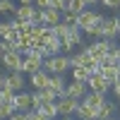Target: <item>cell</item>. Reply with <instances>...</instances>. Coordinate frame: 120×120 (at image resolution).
Listing matches in <instances>:
<instances>
[{"mask_svg": "<svg viewBox=\"0 0 120 120\" xmlns=\"http://www.w3.org/2000/svg\"><path fill=\"white\" fill-rule=\"evenodd\" d=\"M101 22H103V15L101 12H94V10H84V12H79L77 15V29L82 34H89L91 29H96V26H101Z\"/></svg>", "mask_w": 120, "mask_h": 120, "instance_id": "6da1fadb", "label": "cell"}, {"mask_svg": "<svg viewBox=\"0 0 120 120\" xmlns=\"http://www.w3.org/2000/svg\"><path fill=\"white\" fill-rule=\"evenodd\" d=\"M41 70H43V72H48V75H65L67 70H70V65H67V55H65V53H58V55L46 58L43 65H41Z\"/></svg>", "mask_w": 120, "mask_h": 120, "instance_id": "7a4b0ae2", "label": "cell"}, {"mask_svg": "<svg viewBox=\"0 0 120 120\" xmlns=\"http://www.w3.org/2000/svg\"><path fill=\"white\" fill-rule=\"evenodd\" d=\"M82 41H84V34L79 31L77 26H67L65 36L60 38V46H63V53H65V55H70V53H72V48H75V46H79Z\"/></svg>", "mask_w": 120, "mask_h": 120, "instance_id": "3957f363", "label": "cell"}, {"mask_svg": "<svg viewBox=\"0 0 120 120\" xmlns=\"http://www.w3.org/2000/svg\"><path fill=\"white\" fill-rule=\"evenodd\" d=\"M26 86V75H22L19 70H12V72H5V89L10 91H24Z\"/></svg>", "mask_w": 120, "mask_h": 120, "instance_id": "277c9868", "label": "cell"}, {"mask_svg": "<svg viewBox=\"0 0 120 120\" xmlns=\"http://www.w3.org/2000/svg\"><path fill=\"white\" fill-rule=\"evenodd\" d=\"M77 98H70V96H60L58 101H55V106H58V118H72L75 115V108H77Z\"/></svg>", "mask_w": 120, "mask_h": 120, "instance_id": "5b68a950", "label": "cell"}, {"mask_svg": "<svg viewBox=\"0 0 120 120\" xmlns=\"http://www.w3.org/2000/svg\"><path fill=\"white\" fill-rule=\"evenodd\" d=\"M86 84H82V82H67L65 84V91H63V96H70V98H77V101H82V98L86 96Z\"/></svg>", "mask_w": 120, "mask_h": 120, "instance_id": "8992f818", "label": "cell"}, {"mask_svg": "<svg viewBox=\"0 0 120 120\" xmlns=\"http://www.w3.org/2000/svg\"><path fill=\"white\" fill-rule=\"evenodd\" d=\"M86 89H89V91H96V94H103V96H106L108 89H111V84H108L106 79L96 72V75H91V77L86 79Z\"/></svg>", "mask_w": 120, "mask_h": 120, "instance_id": "52a82bcc", "label": "cell"}, {"mask_svg": "<svg viewBox=\"0 0 120 120\" xmlns=\"http://www.w3.org/2000/svg\"><path fill=\"white\" fill-rule=\"evenodd\" d=\"M22 60H24V55L19 53V51H10V53L3 55V60H0V63L5 65L7 72H12V70H19V67H22Z\"/></svg>", "mask_w": 120, "mask_h": 120, "instance_id": "ba28073f", "label": "cell"}, {"mask_svg": "<svg viewBox=\"0 0 120 120\" xmlns=\"http://www.w3.org/2000/svg\"><path fill=\"white\" fill-rule=\"evenodd\" d=\"M12 103H15V111H31V91H17L12 96Z\"/></svg>", "mask_w": 120, "mask_h": 120, "instance_id": "9c48e42d", "label": "cell"}, {"mask_svg": "<svg viewBox=\"0 0 120 120\" xmlns=\"http://www.w3.org/2000/svg\"><path fill=\"white\" fill-rule=\"evenodd\" d=\"M48 72H43V70H36V72H31V75H26V82L31 84V89L36 91V89H46L48 86Z\"/></svg>", "mask_w": 120, "mask_h": 120, "instance_id": "30bf717a", "label": "cell"}, {"mask_svg": "<svg viewBox=\"0 0 120 120\" xmlns=\"http://www.w3.org/2000/svg\"><path fill=\"white\" fill-rule=\"evenodd\" d=\"M115 31H118V17H103L101 38H115Z\"/></svg>", "mask_w": 120, "mask_h": 120, "instance_id": "8fae6325", "label": "cell"}, {"mask_svg": "<svg viewBox=\"0 0 120 120\" xmlns=\"http://www.w3.org/2000/svg\"><path fill=\"white\" fill-rule=\"evenodd\" d=\"M60 19H63V10H53V7H46L41 10V24H48V26H55Z\"/></svg>", "mask_w": 120, "mask_h": 120, "instance_id": "7c38bea8", "label": "cell"}, {"mask_svg": "<svg viewBox=\"0 0 120 120\" xmlns=\"http://www.w3.org/2000/svg\"><path fill=\"white\" fill-rule=\"evenodd\" d=\"M65 84H67L65 75H51V77H48V89H53V91H55L58 96H63V91H65Z\"/></svg>", "mask_w": 120, "mask_h": 120, "instance_id": "4fadbf2b", "label": "cell"}, {"mask_svg": "<svg viewBox=\"0 0 120 120\" xmlns=\"http://www.w3.org/2000/svg\"><path fill=\"white\" fill-rule=\"evenodd\" d=\"M98 75H101L108 84H113L120 79V67H108V65H98Z\"/></svg>", "mask_w": 120, "mask_h": 120, "instance_id": "5bb4252c", "label": "cell"}, {"mask_svg": "<svg viewBox=\"0 0 120 120\" xmlns=\"http://www.w3.org/2000/svg\"><path fill=\"white\" fill-rule=\"evenodd\" d=\"M75 115H77L79 120H98L96 111H94V108H89L86 103H82V101L77 103V108H75Z\"/></svg>", "mask_w": 120, "mask_h": 120, "instance_id": "9a60e30c", "label": "cell"}, {"mask_svg": "<svg viewBox=\"0 0 120 120\" xmlns=\"http://www.w3.org/2000/svg\"><path fill=\"white\" fill-rule=\"evenodd\" d=\"M106 101V96L103 94H96V91H86V96L82 98V103H86L89 108H94V111H98V106H101Z\"/></svg>", "mask_w": 120, "mask_h": 120, "instance_id": "2e32d148", "label": "cell"}, {"mask_svg": "<svg viewBox=\"0 0 120 120\" xmlns=\"http://www.w3.org/2000/svg\"><path fill=\"white\" fill-rule=\"evenodd\" d=\"M34 111H38L46 120H53V118H58V106H55V101H48V103H43L41 108H34Z\"/></svg>", "mask_w": 120, "mask_h": 120, "instance_id": "e0dca14e", "label": "cell"}, {"mask_svg": "<svg viewBox=\"0 0 120 120\" xmlns=\"http://www.w3.org/2000/svg\"><path fill=\"white\" fill-rule=\"evenodd\" d=\"M113 113H115V103H111V101H108V98H106V101H103L101 106H98V111H96L98 120H106L108 115H113Z\"/></svg>", "mask_w": 120, "mask_h": 120, "instance_id": "ac0fdd59", "label": "cell"}, {"mask_svg": "<svg viewBox=\"0 0 120 120\" xmlns=\"http://www.w3.org/2000/svg\"><path fill=\"white\" fill-rule=\"evenodd\" d=\"M86 5L84 3H79V0H70V3L63 7V12H72V15H79V12H84Z\"/></svg>", "mask_w": 120, "mask_h": 120, "instance_id": "d6986e66", "label": "cell"}, {"mask_svg": "<svg viewBox=\"0 0 120 120\" xmlns=\"http://www.w3.org/2000/svg\"><path fill=\"white\" fill-rule=\"evenodd\" d=\"M91 77L89 75V70L86 67H72V79L75 82H82V84H86V79Z\"/></svg>", "mask_w": 120, "mask_h": 120, "instance_id": "ffe728a7", "label": "cell"}, {"mask_svg": "<svg viewBox=\"0 0 120 120\" xmlns=\"http://www.w3.org/2000/svg\"><path fill=\"white\" fill-rule=\"evenodd\" d=\"M15 10H17L15 0H0V12H7L10 17H12V15H15Z\"/></svg>", "mask_w": 120, "mask_h": 120, "instance_id": "44dd1931", "label": "cell"}, {"mask_svg": "<svg viewBox=\"0 0 120 120\" xmlns=\"http://www.w3.org/2000/svg\"><path fill=\"white\" fill-rule=\"evenodd\" d=\"M10 34H12V22H0V41H3V38H7Z\"/></svg>", "mask_w": 120, "mask_h": 120, "instance_id": "7402d4cb", "label": "cell"}, {"mask_svg": "<svg viewBox=\"0 0 120 120\" xmlns=\"http://www.w3.org/2000/svg\"><path fill=\"white\" fill-rule=\"evenodd\" d=\"M60 22H65V24H70V26H77V15H72V12H63V19Z\"/></svg>", "mask_w": 120, "mask_h": 120, "instance_id": "603a6c76", "label": "cell"}, {"mask_svg": "<svg viewBox=\"0 0 120 120\" xmlns=\"http://www.w3.org/2000/svg\"><path fill=\"white\" fill-rule=\"evenodd\" d=\"M24 120H46V118L38 113V111H34V108H31V111H26V113H24Z\"/></svg>", "mask_w": 120, "mask_h": 120, "instance_id": "cb8c5ba5", "label": "cell"}, {"mask_svg": "<svg viewBox=\"0 0 120 120\" xmlns=\"http://www.w3.org/2000/svg\"><path fill=\"white\" fill-rule=\"evenodd\" d=\"M51 3H53V0H34V7L46 10V7H51Z\"/></svg>", "mask_w": 120, "mask_h": 120, "instance_id": "d4e9b609", "label": "cell"}, {"mask_svg": "<svg viewBox=\"0 0 120 120\" xmlns=\"http://www.w3.org/2000/svg\"><path fill=\"white\" fill-rule=\"evenodd\" d=\"M101 5H106L108 10H118V7H120V0H103Z\"/></svg>", "mask_w": 120, "mask_h": 120, "instance_id": "484cf974", "label": "cell"}, {"mask_svg": "<svg viewBox=\"0 0 120 120\" xmlns=\"http://www.w3.org/2000/svg\"><path fill=\"white\" fill-rule=\"evenodd\" d=\"M111 89H113V94H115V98L120 101V79H118V82H113V84H111Z\"/></svg>", "mask_w": 120, "mask_h": 120, "instance_id": "4316f807", "label": "cell"}, {"mask_svg": "<svg viewBox=\"0 0 120 120\" xmlns=\"http://www.w3.org/2000/svg\"><path fill=\"white\" fill-rule=\"evenodd\" d=\"M7 120H24V113H22V111H15V113L10 115Z\"/></svg>", "mask_w": 120, "mask_h": 120, "instance_id": "83f0119b", "label": "cell"}, {"mask_svg": "<svg viewBox=\"0 0 120 120\" xmlns=\"http://www.w3.org/2000/svg\"><path fill=\"white\" fill-rule=\"evenodd\" d=\"M5 89V72H0V91Z\"/></svg>", "mask_w": 120, "mask_h": 120, "instance_id": "f1b7e54d", "label": "cell"}, {"mask_svg": "<svg viewBox=\"0 0 120 120\" xmlns=\"http://www.w3.org/2000/svg\"><path fill=\"white\" fill-rule=\"evenodd\" d=\"M115 41H120V17H118V31H115Z\"/></svg>", "mask_w": 120, "mask_h": 120, "instance_id": "f546056e", "label": "cell"}, {"mask_svg": "<svg viewBox=\"0 0 120 120\" xmlns=\"http://www.w3.org/2000/svg\"><path fill=\"white\" fill-rule=\"evenodd\" d=\"M19 5H34V0H17Z\"/></svg>", "mask_w": 120, "mask_h": 120, "instance_id": "4dcf8cb0", "label": "cell"}, {"mask_svg": "<svg viewBox=\"0 0 120 120\" xmlns=\"http://www.w3.org/2000/svg\"><path fill=\"white\" fill-rule=\"evenodd\" d=\"M79 3H84V5L89 7V5H91V3H96V0H79Z\"/></svg>", "mask_w": 120, "mask_h": 120, "instance_id": "1f68e13d", "label": "cell"}, {"mask_svg": "<svg viewBox=\"0 0 120 120\" xmlns=\"http://www.w3.org/2000/svg\"><path fill=\"white\" fill-rule=\"evenodd\" d=\"M58 3H60V5H63V7H65V5H67V3H70V0H58Z\"/></svg>", "mask_w": 120, "mask_h": 120, "instance_id": "d6a6232c", "label": "cell"}, {"mask_svg": "<svg viewBox=\"0 0 120 120\" xmlns=\"http://www.w3.org/2000/svg\"><path fill=\"white\" fill-rule=\"evenodd\" d=\"M106 120H120V118H113V115H108V118H106Z\"/></svg>", "mask_w": 120, "mask_h": 120, "instance_id": "836d02e7", "label": "cell"}, {"mask_svg": "<svg viewBox=\"0 0 120 120\" xmlns=\"http://www.w3.org/2000/svg\"><path fill=\"white\" fill-rule=\"evenodd\" d=\"M58 120H72V118H70V115H67V118H58Z\"/></svg>", "mask_w": 120, "mask_h": 120, "instance_id": "e575fe53", "label": "cell"}, {"mask_svg": "<svg viewBox=\"0 0 120 120\" xmlns=\"http://www.w3.org/2000/svg\"><path fill=\"white\" fill-rule=\"evenodd\" d=\"M115 53H118V58H120V46H118V51H115Z\"/></svg>", "mask_w": 120, "mask_h": 120, "instance_id": "d590c367", "label": "cell"}, {"mask_svg": "<svg viewBox=\"0 0 120 120\" xmlns=\"http://www.w3.org/2000/svg\"><path fill=\"white\" fill-rule=\"evenodd\" d=\"M96 3H103V0H96Z\"/></svg>", "mask_w": 120, "mask_h": 120, "instance_id": "8d00e7d4", "label": "cell"}]
</instances>
